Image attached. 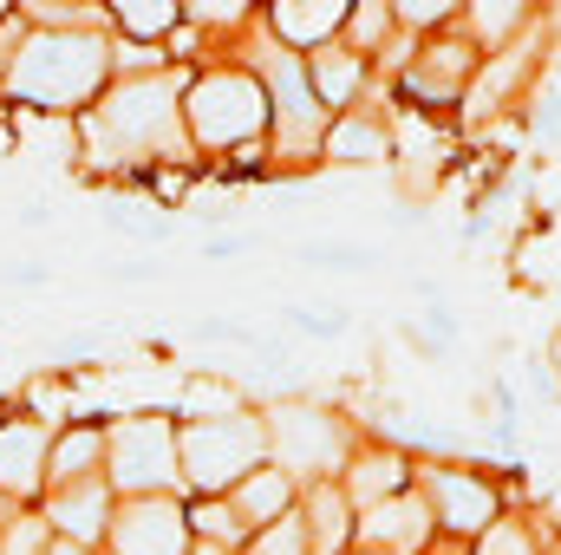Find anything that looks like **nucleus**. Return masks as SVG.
<instances>
[{
  "label": "nucleus",
  "mask_w": 561,
  "mask_h": 555,
  "mask_svg": "<svg viewBox=\"0 0 561 555\" xmlns=\"http://www.w3.org/2000/svg\"><path fill=\"white\" fill-rule=\"evenodd\" d=\"M79 138L92 170H150V163H190V132H183V79L176 72H138L112 79L85 112Z\"/></svg>",
  "instance_id": "obj_1"
},
{
  "label": "nucleus",
  "mask_w": 561,
  "mask_h": 555,
  "mask_svg": "<svg viewBox=\"0 0 561 555\" xmlns=\"http://www.w3.org/2000/svg\"><path fill=\"white\" fill-rule=\"evenodd\" d=\"M112 86V39L99 26H26L13 66L0 72V92L26 112L72 118Z\"/></svg>",
  "instance_id": "obj_2"
},
{
  "label": "nucleus",
  "mask_w": 561,
  "mask_h": 555,
  "mask_svg": "<svg viewBox=\"0 0 561 555\" xmlns=\"http://www.w3.org/2000/svg\"><path fill=\"white\" fill-rule=\"evenodd\" d=\"M183 132L196 150H236V163H255L268 138V86L242 66H216L183 92Z\"/></svg>",
  "instance_id": "obj_3"
},
{
  "label": "nucleus",
  "mask_w": 561,
  "mask_h": 555,
  "mask_svg": "<svg viewBox=\"0 0 561 555\" xmlns=\"http://www.w3.org/2000/svg\"><path fill=\"white\" fill-rule=\"evenodd\" d=\"M176 457H183V484L196 497H229L249 471L268 464V424L262 412H203L190 424H176Z\"/></svg>",
  "instance_id": "obj_4"
},
{
  "label": "nucleus",
  "mask_w": 561,
  "mask_h": 555,
  "mask_svg": "<svg viewBox=\"0 0 561 555\" xmlns=\"http://www.w3.org/2000/svg\"><path fill=\"white\" fill-rule=\"evenodd\" d=\"M255 66H262L255 79L268 86V132H275L280 163H300L307 150H320L333 112L320 105V92L307 79V59L294 46H280L275 33H255Z\"/></svg>",
  "instance_id": "obj_5"
},
{
  "label": "nucleus",
  "mask_w": 561,
  "mask_h": 555,
  "mask_svg": "<svg viewBox=\"0 0 561 555\" xmlns=\"http://www.w3.org/2000/svg\"><path fill=\"white\" fill-rule=\"evenodd\" d=\"M268 424V464L287 477H307V484H327L346 471V457L359 451L353 444V424L327 406H307V399H280L262 412Z\"/></svg>",
  "instance_id": "obj_6"
},
{
  "label": "nucleus",
  "mask_w": 561,
  "mask_h": 555,
  "mask_svg": "<svg viewBox=\"0 0 561 555\" xmlns=\"http://www.w3.org/2000/svg\"><path fill=\"white\" fill-rule=\"evenodd\" d=\"M105 484L118 497H176L183 490V457H176V424L163 412H131L105 431Z\"/></svg>",
  "instance_id": "obj_7"
},
{
  "label": "nucleus",
  "mask_w": 561,
  "mask_h": 555,
  "mask_svg": "<svg viewBox=\"0 0 561 555\" xmlns=\"http://www.w3.org/2000/svg\"><path fill=\"white\" fill-rule=\"evenodd\" d=\"M424 503H431V523L444 536H483L503 517L496 484L483 471H463V464H431L424 471Z\"/></svg>",
  "instance_id": "obj_8"
},
{
  "label": "nucleus",
  "mask_w": 561,
  "mask_h": 555,
  "mask_svg": "<svg viewBox=\"0 0 561 555\" xmlns=\"http://www.w3.org/2000/svg\"><path fill=\"white\" fill-rule=\"evenodd\" d=\"M112 555H190V510L176 497H125L105 530Z\"/></svg>",
  "instance_id": "obj_9"
},
{
  "label": "nucleus",
  "mask_w": 561,
  "mask_h": 555,
  "mask_svg": "<svg viewBox=\"0 0 561 555\" xmlns=\"http://www.w3.org/2000/svg\"><path fill=\"white\" fill-rule=\"evenodd\" d=\"M431 536H437V523H431L424 490H399V497L359 510V523H353V550L359 555H424Z\"/></svg>",
  "instance_id": "obj_10"
},
{
  "label": "nucleus",
  "mask_w": 561,
  "mask_h": 555,
  "mask_svg": "<svg viewBox=\"0 0 561 555\" xmlns=\"http://www.w3.org/2000/svg\"><path fill=\"white\" fill-rule=\"evenodd\" d=\"M46 457H53V418H0V497L33 503L46 490Z\"/></svg>",
  "instance_id": "obj_11"
},
{
  "label": "nucleus",
  "mask_w": 561,
  "mask_h": 555,
  "mask_svg": "<svg viewBox=\"0 0 561 555\" xmlns=\"http://www.w3.org/2000/svg\"><path fill=\"white\" fill-rule=\"evenodd\" d=\"M470 79H477V46H463V39H437V46L412 53V66H405V105H424V112H437V105H463Z\"/></svg>",
  "instance_id": "obj_12"
},
{
  "label": "nucleus",
  "mask_w": 561,
  "mask_h": 555,
  "mask_svg": "<svg viewBox=\"0 0 561 555\" xmlns=\"http://www.w3.org/2000/svg\"><path fill=\"white\" fill-rule=\"evenodd\" d=\"M112 510H118V490H112L105 477H85V484H59V490H46V523H53V536L85 543V550L105 543Z\"/></svg>",
  "instance_id": "obj_13"
},
{
  "label": "nucleus",
  "mask_w": 561,
  "mask_h": 555,
  "mask_svg": "<svg viewBox=\"0 0 561 555\" xmlns=\"http://www.w3.org/2000/svg\"><path fill=\"white\" fill-rule=\"evenodd\" d=\"M542 26H529L523 39H510V46H496V59H490V72H477L470 79V92H463V105H470V118H496L523 86H529V72L542 66Z\"/></svg>",
  "instance_id": "obj_14"
},
{
  "label": "nucleus",
  "mask_w": 561,
  "mask_h": 555,
  "mask_svg": "<svg viewBox=\"0 0 561 555\" xmlns=\"http://www.w3.org/2000/svg\"><path fill=\"white\" fill-rule=\"evenodd\" d=\"M320 157L340 170H379V163H392V125L379 112H333Z\"/></svg>",
  "instance_id": "obj_15"
},
{
  "label": "nucleus",
  "mask_w": 561,
  "mask_h": 555,
  "mask_svg": "<svg viewBox=\"0 0 561 555\" xmlns=\"http://www.w3.org/2000/svg\"><path fill=\"white\" fill-rule=\"evenodd\" d=\"M300 523H307V555H340L353 550V503H346V490L327 477V484H307V497H300Z\"/></svg>",
  "instance_id": "obj_16"
},
{
  "label": "nucleus",
  "mask_w": 561,
  "mask_h": 555,
  "mask_svg": "<svg viewBox=\"0 0 561 555\" xmlns=\"http://www.w3.org/2000/svg\"><path fill=\"white\" fill-rule=\"evenodd\" d=\"M405 457L399 451H386V444H373V451H353L346 457V471H340V490H346V503H353V517L359 510H373V503H386V497H399L405 490Z\"/></svg>",
  "instance_id": "obj_17"
},
{
  "label": "nucleus",
  "mask_w": 561,
  "mask_h": 555,
  "mask_svg": "<svg viewBox=\"0 0 561 555\" xmlns=\"http://www.w3.org/2000/svg\"><path fill=\"white\" fill-rule=\"evenodd\" d=\"M346 13H353V0H275L268 7V26H275L280 46L307 53V46H327L346 26Z\"/></svg>",
  "instance_id": "obj_18"
},
{
  "label": "nucleus",
  "mask_w": 561,
  "mask_h": 555,
  "mask_svg": "<svg viewBox=\"0 0 561 555\" xmlns=\"http://www.w3.org/2000/svg\"><path fill=\"white\" fill-rule=\"evenodd\" d=\"M307 79H313V92H320V105L327 112H346L359 92H366V53H353V46H313L307 53Z\"/></svg>",
  "instance_id": "obj_19"
},
{
  "label": "nucleus",
  "mask_w": 561,
  "mask_h": 555,
  "mask_svg": "<svg viewBox=\"0 0 561 555\" xmlns=\"http://www.w3.org/2000/svg\"><path fill=\"white\" fill-rule=\"evenodd\" d=\"M85 477H105V431H99V424H72V431H53L46 490H59V484H85Z\"/></svg>",
  "instance_id": "obj_20"
},
{
  "label": "nucleus",
  "mask_w": 561,
  "mask_h": 555,
  "mask_svg": "<svg viewBox=\"0 0 561 555\" xmlns=\"http://www.w3.org/2000/svg\"><path fill=\"white\" fill-rule=\"evenodd\" d=\"M229 503H236V517H242L249 536H255L262 523H280V517L294 510V477L275 471V464H262V471H249V477L229 490Z\"/></svg>",
  "instance_id": "obj_21"
},
{
  "label": "nucleus",
  "mask_w": 561,
  "mask_h": 555,
  "mask_svg": "<svg viewBox=\"0 0 561 555\" xmlns=\"http://www.w3.org/2000/svg\"><path fill=\"white\" fill-rule=\"evenodd\" d=\"M463 13H470V33L483 46H510L536 20V0H463Z\"/></svg>",
  "instance_id": "obj_22"
},
{
  "label": "nucleus",
  "mask_w": 561,
  "mask_h": 555,
  "mask_svg": "<svg viewBox=\"0 0 561 555\" xmlns=\"http://www.w3.org/2000/svg\"><path fill=\"white\" fill-rule=\"evenodd\" d=\"M294 256H300L307 269H327V275H366V269H379V249H366V242H333V236L294 242Z\"/></svg>",
  "instance_id": "obj_23"
},
{
  "label": "nucleus",
  "mask_w": 561,
  "mask_h": 555,
  "mask_svg": "<svg viewBox=\"0 0 561 555\" xmlns=\"http://www.w3.org/2000/svg\"><path fill=\"white\" fill-rule=\"evenodd\" d=\"M190 536H203V543H216V550H242V543H249V523L236 517L229 497H196V503H190Z\"/></svg>",
  "instance_id": "obj_24"
},
{
  "label": "nucleus",
  "mask_w": 561,
  "mask_h": 555,
  "mask_svg": "<svg viewBox=\"0 0 561 555\" xmlns=\"http://www.w3.org/2000/svg\"><path fill=\"white\" fill-rule=\"evenodd\" d=\"M112 20L131 33V39H170L176 20H183V0H112Z\"/></svg>",
  "instance_id": "obj_25"
},
{
  "label": "nucleus",
  "mask_w": 561,
  "mask_h": 555,
  "mask_svg": "<svg viewBox=\"0 0 561 555\" xmlns=\"http://www.w3.org/2000/svg\"><path fill=\"white\" fill-rule=\"evenodd\" d=\"M386 33H392V0H353V13H346V46H353V53H379Z\"/></svg>",
  "instance_id": "obj_26"
},
{
  "label": "nucleus",
  "mask_w": 561,
  "mask_h": 555,
  "mask_svg": "<svg viewBox=\"0 0 561 555\" xmlns=\"http://www.w3.org/2000/svg\"><path fill=\"white\" fill-rule=\"evenodd\" d=\"M280 320H287L294 333H307V340H346V333H353V314H346V307H300V301H287Z\"/></svg>",
  "instance_id": "obj_27"
},
{
  "label": "nucleus",
  "mask_w": 561,
  "mask_h": 555,
  "mask_svg": "<svg viewBox=\"0 0 561 555\" xmlns=\"http://www.w3.org/2000/svg\"><path fill=\"white\" fill-rule=\"evenodd\" d=\"M53 550V523L39 510H13L0 523V555H46Z\"/></svg>",
  "instance_id": "obj_28"
},
{
  "label": "nucleus",
  "mask_w": 561,
  "mask_h": 555,
  "mask_svg": "<svg viewBox=\"0 0 561 555\" xmlns=\"http://www.w3.org/2000/svg\"><path fill=\"white\" fill-rule=\"evenodd\" d=\"M242 555H307V523L287 510L280 523H262V530L242 543Z\"/></svg>",
  "instance_id": "obj_29"
},
{
  "label": "nucleus",
  "mask_w": 561,
  "mask_h": 555,
  "mask_svg": "<svg viewBox=\"0 0 561 555\" xmlns=\"http://www.w3.org/2000/svg\"><path fill=\"white\" fill-rule=\"evenodd\" d=\"M477 555H542V550H536L529 523H516V517L503 523V517H496V523H490V530L477 536Z\"/></svg>",
  "instance_id": "obj_30"
},
{
  "label": "nucleus",
  "mask_w": 561,
  "mask_h": 555,
  "mask_svg": "<svg viewBox=\"0 0 561 555\" xmlns=\"http://www.w3.org/2000/svg\"><path fill=\"white\" fill-rule=\"evenodd\" d=\"M249 7H255V0H183L190 26H242Z\"/></svg>",
  "instance_id": "obj_31"
},
{
  "label": "nucleus",
  "mask_w": 561,
  "mask_h": 555,
  "mask_svg": "<svg viewBox=\"0 0 561 555\" xmlns=\"http://www.w3.org/2000/svg\"><path fill=\"white\" fill-rule=\"evenodd\" d=\"M450 13H457V0H392V20L399 26H437Z\"/></svg>",
  "instance_id": "obj_32"
},
{
  "label": "nucleus",
  "mask_w": 561,
  "mask_h": 555,
  "mask_svg": "<svg viewBox=\"0 0 561 555\" xmlns=\"http://www.w3.org/2000/svg\"><path fill=\"white\" fill-rule=\"evenodd\" d=\"M26 26H33L26 13H7V20H0V72L13 66V53H20V39H26Z\"/></svg>",
  "instance_id": "obj_33"
},
{
  "label": "nucleus",
  "mask_w": 561,
  "mask_h": 555,
  "mask_svg": "<svg viewBox=\"0 0 561 555\" xmlns=\"http://www.w3.org/2000/svg\"><path fill=\"white\" fill-rule=\"evenodd\" d=\"M46 555H92V550H85V543H66V536H53V550H46Z\"/></svg>",
  "instance_id": "obj_34"
},
{
  "label": "nucleus",
  "mask_w": 561,
  "mask_h": 555,
  "mask_svg": "<svg viewBox=\"0 0 561 555\" xmlns=\"http://www.w3.org/2000/svg\"><path fill=\"white\" fill-rule=\"evenodd\" d=\"M190 555H236V550H216V543H203V550H190Z\"/></svg>",
  "instance_id": "obj_35"
},
{
  "label": "nucleus",
  "mask_w": 561,
  "mask_h": 555,
  "mask_svg": "<svg viewBox=\"0 0 561 555\" xmlns=\"http://www.w3.org/2000/svg\"><path fill=\"white\" fill-rule=\"evenodd\" d=\"M7 13H13V0H0V20H7Z\"/></svg>",
  "instance_id": "obj_36"
}]
</instances>
